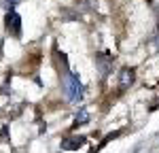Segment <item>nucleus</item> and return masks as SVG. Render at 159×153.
<instances>
[{"instance_id": "4", "label": "nucleus", "mask_w": 159, "mask_h": 153, "mask_svg": "<svg viewBox=\"0 0 159 153\" xmlns=\"http://www.w3.org/2000/svg\"><path fill=\"white\" fill-rule=\"evenodd\" d=\"M83 145H85V138H83V136H79V138L74 136L72 140H64V142H61L64 149H79V147H83Z\"/></svg>"}, {"instance_id": "2", "label": "nucleus", "mask_w": 159, "mask_h": 153, "mask_svg": "<svg viewBox=\"0 0 159 153\" xmlns=\"http://www.w3.org/2000/svg\"><path fill=\"white\" fill-rule=\"evenodd\" d=\"M134 81H136V70L134 68H123L121 70V79H119V87L121 89L129 87Z\"/></svg>"}, {"instance_id": "3", "label": "nucleus", "mask_w": 159, "mask_h": 153, "mask_svg": "<svg viewBox=\"0 0 159 153\" xmlns=\"http://www.w3.org/2000/svg\"><path fill=\"white\" fill-rule=\"evenodd\" d=\"M68 96L76 100L79 96H81V83L76 81V76H70V83H68Z\"/></svg>"}, {"instance_id": "1", "label": "nucleus", "mask_w": 159, "mask_h": 153, "mask_svg": "<svg viewBox=\"0 0 159 153\" xmlns=\"http://www.w3.org/2000/svg\"><path fill=\"white\" fill-rule=\"evenodd\" d=\"M7 32L11 34L13 38H19L21 36V19L17 13H7Z\"/></svg>"}]
</instances>
